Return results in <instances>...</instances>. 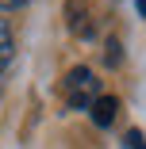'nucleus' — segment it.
<instances>
[{"instance_id":"3","label":"nucleus","mask_w":146,"mask_h":149,"mask_svg":"<svg viewBox=\"0 0 146 149\" xmlns=\"http://www.w3.org/2000/svg\"><path fill=\"white\" fill-rule=\"evenodd\" d=\"M89 111H92V123H96V126H111L115 115H119V100H115V96H100Z\"/></svg>"},{"instance_id":"6","label":"nucleus","mask_w":146,"mask_h":149,"mask_svg":"<svg viewBox=\"0 0 146 149\" xmlns=\"http://www.w3.org/2000/svg\"><path fill=\"white\" fill-rule=\"evenodd\" d=\"M123 54H119V38H108V65H119Z\"/></svg>"},{"instance_id":"5","label":"nucleus","mask_w":146,"mask_h":149,"mask_svg":"<svg viewBox=\"0 0 146 149\" xmlns=\"http://www.w3.org/2000/svg\"><path fill=\"white\" fill-rule=\"evenodd\" d=\"M123 145H127V149H146V138H142V130H127Z\"/></svg>"},{"instance_id":"2","label":"nucleus","mask_w":146,"mask_h":149,"mask_svg":"<svg viewBox=\"0 0 146 149\" xmlns=\"http://www.w3.org/2000/svg\"><path fill=\"white\" fill-rule=\"evenodd\" d=\"M66 19H69V31L77 38H92V12H89V0H69L66 4Z\"/></svg>"},{"instance_id":"7","label":"nucleus","mask_w":146,"mask_h":149,"mask_svg":"<svg viewBox=\"0 0 146 149\" xmlns=\"http://www.w3.org/2000/svg\"><path fill=\"white\" fill-rule=\"evenodd\" d=\"M27 0H0V12H16V8H23Z\"/></svg>"},{"instance_id":"8","label":"nucleus","mask_w":146,"mask_h":149,"mask_svg":"<svg viewBox=\"0 0 146 149\" xmlns=\"http://www.w3.org/2000/svg\"><path fill=\"white\" fill-rule=\"evenodd\" d=\"M135 8H138V15L146 19V0H135Z\"/></svg>"},{"instance_id":"1","label":"nucleus","mask_w":146,"mask_h":149,"mask_svg":"<svg viewBox=\"0 0 146 149\" xmlns=\"http://www.w3.org/2000/svg\"><path fill=\"white\" fill-rule=\"evenodd\" d=\"M62 92H66V103L73 107V111H89L104 92H100V80H96V73L89 69V65H77V69H69L66 73V84H62Z\"/></svg>"},{"instance_id":"4","label":"nucleus","mask_w":146,"mask_h":149,"mask_svg":"<svg viewBox=\"0 0 146 149\" xmlns=\"http://www.w3.org/2000/svg\"><path fill=\"white\" fill-rule=\"evenodd\" d=\"M12 57H16V38H12V27H8L4 12H0V77L8 73V65H12Z\"/></svg>"}]
</instances>
